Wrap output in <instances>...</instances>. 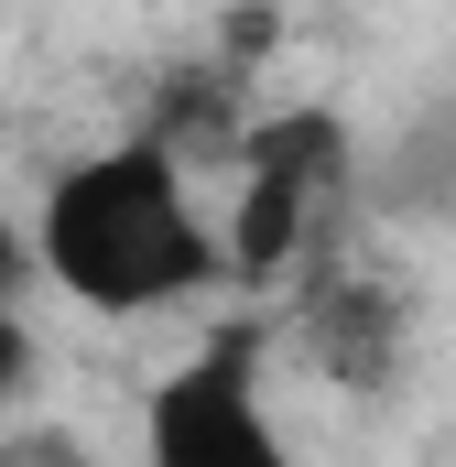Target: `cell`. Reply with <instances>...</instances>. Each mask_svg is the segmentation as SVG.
<instances>
[{"instance_id": "3957f363", "label": "cell", "mask_w": 456, "mask_h": 467, "mask_svg": "<svg viewBox=\"0 0 456 467\" xmlns=\"http://www.w3.org/2000/svg\"><path fill=\"white\" fill-rule=\"evenodd\" d=\"M141 467H294L272 402H261L250 337H207L185 369H163L141 391Z\"/></svg>"}, {"instance_id": "5b68a950", "label": "cell", "mask_w": 456, "mask_h": 467, "mask_svg": "<svg viewBox=\"0 0 456 467\" xmlns=\"http://www.w3.org/2000/svg\"><path fill=\"white\" fill-rule=\"evenodd\" d=\"M358 196L402 229H456V99H424L380 141V163L358 174Z\"/></svg>"}, {"instance_id": "52a82bcc", "label": "cell", "mask_w": 456, "mask_h": 467, "mask_svg": "<svg viewBox=\"0 0 456 467\" xmlns=\"http://www.w3.org/2000/svg\"><path fill=\"white\" fill-rule=\"evenodd\" d=\"M33 283H44V250H33V229H11V218H0V305H22Z\"/></svg>"}, {"instance_id": "6da1fadb", "label": "cell", "mask_w": 456, "mask_h": 467, "mask_svg": "<svg viewBox=\"0 0 456 467\" xmlns=\"http://www.w3.org/2000/svg\"><path fill=\"white\" fill-rule=\"evenodd\" d=\"M33 250H44V283L88 316H163L228 272V239L196 218L185 152H163L152 130L77 152L33 207Z\"/></svg>"}, {"instance_id": "7a4b0ae2", "label": "cell", "mask_w": 456, "mask_h": 467, "mask_svg": "<svg viewBox=\"0 0 456 467\" xmlns=\"http://www.w3.org/2000/svg\"><path fill=\"white\" fill-rule=\"evenodd\" d=\"M358 185L347 163V130L326 109H283V119H250L239 141V218H228V272L239 283H272L294 261L326 250V207Z\"/></svg>"}, {"instance_id": "8992f818", "label": "cell", "mask_w": 456, "mask_h": 467, "mask_svg": "<svg viewBox=\"0 0 456 467\" xmlns=\"http://www.w3.org/2000/svg\"><path fill=\"white\" fill-rule=\"evenodd\" d=\"M33 391V327H22V305H0V413Z\"/></svg>"}, {"instance_id": "ba28073f", "label": "cell", "mask_w": 456, "mask_h": 467, "mask_svg": "<svg viewBox=\"0 0 456 467\" xmlns=\"http://www.w3.org/2000/svg\"><path fill=\"white\" fill-rule=\"evenodd\" d=\"M0 467H88L66 435H0Z\"/></svg>"}, {"instance_id": "277c9868", "label": "cell", "mask_w": 456, "mask_h": 467, "mask_svg": "<svg viewBox=\"0 0 456 467\" xmlns=\"http://www.w3.org/2000/svg\"><path fill=\"white\" fill-rule=\"evenodd\" d=\"M294 337L316 358V380H337V391H391L402 358H413V305H402L380 272H358V261H316V283H305V305H294Z\"/></svg>"}]
</instances>
